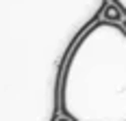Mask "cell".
<instances>
[{"mask_svg": "<svg viewBox=\"0 0 126 121\" xmlns=\"http://www.w3.org/2000/svg\"><path fill=\"white\" fill-rule=\"evenodd\" d=\"M61 110L74 121H126V30L96 22L65 60Z\"/></svg>", "mask_w": 126, "mask_h": 121, "instance_id": "cell-1", "label": "cell"}, {"mask_svg": "<svg viewBox=\"0 0 126 121\" xmlns=\"http://www.w3.org/2000/svg\"><path fill=\"white\" fill-rule=\"evenodd\" d=\"M122 17H124V11H122L115 2H111V4H107V7H104V13H102V20H104V22L120 24V22H122Z\"/></svg>", "mask_w": 126, "mask_h": 121, "instance_id": "cell-2", "label": "cell"}, {"mask_svg": "<svg viewBox=\"0 0 126 121\" xmlns=\"http://www.w3.org/2000/svg\"><path fill=\"white\" fill-rule=\"evenodd\" d=\"M111 2H115V4H117V7L124 11V15H126V0H111Z\"/></svg>", "mask_w": 126, "mask_h": 121, "instance_id": "cell-3", "label": "cell"}, {"mask_svg": "<svg viewBox=\"0 0 126 121\" xmlns=\"http://www.w3.org/2000/svg\"><path fill=\"white\" fill-rule=\"evenodd\" d=\"M57 121H74V119H70V117H65V115H63V117H59Z\"/></svg>", "mask_w": 126, "mask_h": 121, "instance_id": "cell-4", "label": "cell"}, {"mask_svg": "<svg viewBox=\"0 0 126 121\" xmlns=\"http://www.w3.org/2000/svg\"><path fill=\"white\" fill-rule=\"evenodd\" d=\"M122 26H124V30H126V20H122Z\"/></svg>", "mask_w": 126, "mask_h": 121, "instance_id": "cell-5", "label": "cell"}]
</instances>
